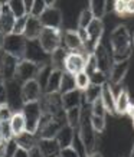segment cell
<instances>
[{
  "label": "cell",
  "instance_id": "obj_1",
  "mask_svg": "<svg viewBox=\"0 0 134 157\" xmlns=\"http://www.w3.org/2000/svg\"><path fill=\"white\" fill-rule=\"evenodd\" d=\"M110 43H111V56L113 62H123L128 61L131 56V36H130L128 29L124 25H118L113 29L110 35Z\"/></svg>",
  "mask_w": 134,
  "mask_h": 157
},
{
  "label": "cell",
  "instance_id": "obj_2",
  "mask_svg": "<svg viewBox=\"0 0 134 157\" xmlns=\"http://www.w3.org/2000/svg\"><path fill=\"white\" fill-rule=\"evenodd\" d=\"M82 113H81V123H79V138H81V143L84 146V151H85L86 157L92 154L95 151L97 147V133L95 130L92 128V123H91V105L86 104V107H82Z\"/></svg>",
  "mask_w": 134,
  "mask_h": 157
},
{
  "label": "cell",
  "instance_id": "obj_3",
  "mask_svg": "<svg viewBox=\"0 0 134 157\" xmlns=\"http://www.w3.org/2000/svg\"><path fill=\"white\" fill-rule=\"evenodd\" d=\"M67 125V115L61 113L58 115H46L42 114L40 123H39L36 137L39 138H55L56 134Z\"/></svg>",
  "mask_w": 134,
  "mask_h": 157
},
{
  "label": "cell",
  "instance_id": "obj_4",
  "mask_svg": "<svg viewBox=\"0 0 134 157\" xmlns=\"http://www.w3.org/2000/svg\"><path fill=\"white\" fill-rule=\"evenodd\" d=\"M39 43L45 52L51 55L53 51L62 46V33L61 29H51V28H43L42 33L39 36Z\"/></svg>",
  "mask_w": 134,
  "mask_h": 157
},
{
  "label": "cell",
  "instance_id": "obj_5",
  "mask_svg": "<svg viewBox=\"0 0 134 157\" xmlns=\"http://www.w3.org/2000/svg\"><path fill=\"white\" fill-rule=\"evenodd\" d=\"M22 114H23L25 121H26V131L36 134L40 118H42V109H40L39 101L25 104L22 108Z\"/></svg>",
  "mask_w": 134,
  "mask_h": 157
},
{
  "label": "cell",
  "instance_id": "obj_6",
  "mask_svg": "<svg viewBox=\"0 0 134 157\" xmlns=\"http://www.w3.org/2000/svg\"><path fill=\"white\" fill-rule=\"evenodd\" d=\"M26 43L28 40L23 38V35H13L10 33L5 38V46L3 51L7 55L17 58L19 61L25 59V51H26Z\"/></svg>",
  "mask_w": 134,
  "mask_h": 157
},
{
  "label": "cell",
  "instance_id": "obj_7",
  "mask_svg": "<svg viewBox=\"0 0 134 157\" xmlns=\"http://www.w3.org/2000/svg\"><path fill=\"white\" fill-rule=\"evenodd\" d=\"M25 59L33 62L39 67H45L51 63V55H48L43 51L39 40H28L26 51H25Z\"/></svg>",
  "mask_w": 134,
  "mask_h": 157
},
{
  "label": "cell",
  "instance_id": "obj_8",
  "mask_svg": "<svg viewBox=\"0 0 134 157\" xmlns=\"http://www.w3.org/2000/svg\"><path fill=\"white\" fill-rule=\"evenodd\" d=\"M6 84V94H7V104L13 113L22 111L23 108V98H22V84L17 79H10Z\"/></svg>",
  "mask_w": 134,
  "mask_h": 157
},
{
  "label": "cell",
  "instance_id": "obj_9",
  "mask_svg": "<svg viewBox=\"0 0 134 157\" xmlns=\"http://www.w3.org/2000/svg\"><path fill=\"white\" fill-rule=\"evenodd\" d=\"M39 105H40V109H42V114L46 115H58L61 113H65L59 92L42 94L40 100H39Z\"/></svg>",
  "mask_w": 134,
  "mask_h": 157
},
{
  "label": "cell",
  "instance_id": "obj_10",
  "mask_svg": "<svg viewBox=\"0 0 134 157\" xmlns=\"http://www.w3.org/2000/svg\"><path fill=\"white\" fill-rule=\"evenodd\" d=\"M40 68H43V67H39V65H36L33 62L22 59V61H19V63H17V69H16L14 79H17L20 84H25L26 81H30V79H36Z\"/></svg>",
  "mask_w": 134,
  "mask_h": 157
},
{
  "label": "cell",
  "instance_id": "obj_11",
  "mask_svg": "<svg viewBox=\"0 0 134 157\" xmlns=\"http://www.w3.org/2000/svg\"><path fill=\"white\" fill-rule=\"evenodd\" d=\"M94 55L97 58V68L98 71L102 72L104 75L107 76V79L110 78V72H111V68H113V56L111 53L107 51V48L102 45V42L98 45L94 51Z\"/></svg>",
  "mask_w": 134,
  "mask_h": 157
},
{
  "label": "cell",
  "instance_id": "obj_12",
  "mask_svg": "<svg viewBox=\"0 0 134 157\" xmlns=\"http://www.w3.org/2000/svg\"><path fill=\"white\" fill-rule=\"evenodd\" d=\"M86 55L82 52H69L65 61V72L77 75L79 72L85 71Z\"/></svg>",
  "mask_w": 134,
  "mask_h": 157
},
{
  "label": "cell",
  "instance_id": "obj_13",
  "mask_svg": "<svg viewBox=\"0 0 134 157\" xmlns=\"http://www.w3.org/2000/svg\"><path fill=\"white\" fill-rule=\"evenodd\" d=\"M42 94L43 90L38 82V79H30V81H26L25 84H22V98H23L25 104L39 101Z\"/></svg>",
  "mask_w": 134,
  "mask_h": 157
},
{
  "label": "cell",
  "instance_id": "obj_14",
  "mask_svg": "<svg viewBox=\"0 0 134 157\" xmlns=\"http://www.w3.org/2000/svg\"><path fill=\"white\" fill-rule=\"evenodd\" d=\"M39 20H40L43 28L61 29V26H62V12L55 6L53 7H46V10L42 13Z\"/></svg>",
  "mask_w": 134,
  "mask_h": 157
},
{
  "label": "cell",
  "instance_id": "obj_15",
  "mask_svg": "<svg viewBox=\"0 0 134 157\" xmlns=\"http://www.w3.org/2000/svg\"><path fill=\"white\" fill-rule=\"evenodd\" d=\"M17 63H19L17 58L12 56V55H7V53H3L2 63H0V76H2V79L5 82L10 81V79H14Z\"/></svg>",
  "mask_w": 134,
  "mask_h": 157
},
{
  "label": "cell",
  "instance_id": "obj_16",
  "mask_svg": "<svg viewBox=\"0 0 134 157\" xmlns=\"http://www.w3.org/2000/svg\"><path fill=\"white\" fill-rule=\"evenodd\" d=\"M62 45L68 52H82L84 53V43H82L78 30H72L68 29L62 35Z\"/></svg>",
  "mask_w": 134,
  "mask_h": 157
},
{
  "label": "cell",
  "instance_id": "obj_17",
  "mask_svg": "<svg viewBox=\"0 0 134 157\" xmlns=\"http://www.w3.org/2000/svg\"><path fill=\"white\" fill-rule=\"evenodd\" d=\"M128 68H130V59L128 61H123V62H114L113 68H111L108 82H110L111 85L121 84L123 79L125 78V75H127V72H128Z\"/></svg>",
  "mask_w": 134,
  "mask_h": 157
},
{
  "label": "cell",
  "instance_id": "obj_18",
  "mask_svg": "<svg viewBox=\"0 0 134 157\" xmlns=\"http://www.w3.org/2000/svg\"><path fill=\"white\" fill-rule=\"evenodd\" d=\"M38 148L43 157H59L61 154V147L55 138H39Z\"/></svg>",
  "mask_w": 134,
  "mask_h": 157
},
{
  "label": "cell",
  "instance_id": "obj_19",
  "mask_svg": "<svg viewBox=\"0 0 134 157\" xmlns=\"http://www.w3.org/2000/svg\"><path fill=\"white\" fill-rule=\"evenodd\" d=\"M42 30H43V26L40 23V20L38 17L29 16L28 23H26V28H25V32H23V38L26 40H38L40 33H42Z\"/></svg>",
  "mask_w": 134,
  "mask_h": 157
},
{
  "label": "cell",
  "instance_id": "obj_20",
  "mask_svg": "<svg viewBox=\"0 0 134 157\" xmlns=\"http://www.w3.org/2000/svg\"><path fill=\"white\" fill-rule=\"evenodd\" d=\"M101 101L102 105L108 114H115V95L113 92L111 84L108 81L105 84H102V90H101Z\"/></svg>",
  "mask_w": 134,
  "mask_h": 157
},
{
  "label": "cell",
  "instance_id": "obj_21",
  "mask_svg": "<svg viewBox=\"0 0 134 157\" xmlns=\"http://www.w3.org/2000/svg\"><path fill=\"white\" fill-rule=\"evenodd\" d=\"M14 22H16V17L13 16V13L10 12L9 6L5 3L3 6V10H2V14H0V32L7 36L13 32V26Z\"/></svg>",
  "mask_w": 134,
  "mask_h": 157
},
{
  "label": "cell",
  "instance_id": "obj_22",
  "mask_svg": "<svg viewBox=\"0 0 134 157\" xmlns=\"http://www.w3.org/2000/svg\"><path fill=\"white\" fill-rule=\"evenodd\" d=\"M61 100H62V107L65 111L71 108H75V107H81L82 105V92L79 90H72L69 92H65L61 95Z\"/></svg>",
  "mask_w": 134,
  "mask_h": 157
},
{
  "label": "cell",
  "instance_id": "obj_23",
  "mask_svg": "<svg viewBox=\"0 0 134 157\" xmlns=\"http://www.w3.org/2000/svg\"><path fill=\"white\" fill-rule=\"evenodd\" d=\"M74 138H75V130L71 128V127H69V125L67 124V125H65V127H63V128L56 134L55 140L58 141L59 147H61V150H62V148L72 147Z\"/></svg>",
  "mask_w": 134,
  "mask_h": 157
},
{
  "label": "cell",
  "instance_id": "obj_24",
  "mask_svg": "<svg viewBox=\"0 0 134 157\" xmlns=\"http://www.w3.org/2000/svg\"><path fill=\"white\" fill-rule=\"evenodd\" d=\"M62 76H63V71L53 69V71L51 72V76H49L48 82H46V86L43 88V94H53V92H59L61 82H62Z\"/></svg>",
  "mask_w": 134,
  "mask_h": 157
},
{
  "label": "cell",
  "instance_id": "obj_25",
  "mask_svg": "<svg viewBox=\"0 0 134 157\" xmlns=\"http://www.w3.org/2000/svg\"><path fill=\"white\" fill-rule=\"evenodd\" d=\"M13 138L20 148H25L28 151H30L33 147L38 146V137H36V134H32V133H29V131H25V133L19 134V136H16Z\"/></svg>",
  "mask_w": 134,
  "mask_h": 157
},
{
  "label": "cell",
  "instance_id": "obj_26",
  "mask_svg": "<svg viewBox=\"0 0 134 157\" xmlns=\"http://www.w3.org/2000/svg\"><path fill=\"white\" fill-rule=\"evenodd\" d=\"M68 51L63 46L58 48L56 51H53L51 53V67L53 69H59V71H63L65 72V61H67V56H68Z\"/></svg>",
  "mask_w": 134,
  "mask_h": 157
},
{
  "label": "cell",
  "instance_id": "obj_27",
  "mask_svg": "<svg viewBox=\"0 0 134 157\" xmlns=\"http://www.w3.org/2000/svg\"><path fill=\"white\" fill-rule=\"evenodd\" d=\"M130 102H131V100H130V94L127 88H121L118 95L115 97V114H125Z\"/></svg>",
  "mask_w": 134,
  "mask_h": 157
},
{
  "label": "cell",
  "instance_id": "obj_28",
  "mask_svg": "<svg viewBox=\"0 0 134 157\" xmlns=\"http://www.w3.org/2000/svg\"><path fill=\"white\" fill-rule=\"evenodd\" d=\"M10 125H12L13 137H16V136H19V134L26 131V121H25V117L22 114V111L13 113L12 118H10Z\"/></svg>",
  "mask_w": 134,
  "mask_h": 157
},
{
  "label": "cell",
  "instance_id": "obj_29",
  "mask_svg": "<svg viewBox=\"0 0 134 157\" xmlns=\"http://www.w3.org/2000/svg\"><path fill=\"white\" fill-rule=\"evenodd\" d=\"M101 90H102V85H94V84H91L84 91V95H82L84 102L88 105H92L97 100L101 98Z\"/></svg>",
  "mask_w": 134,
  "mask_h": 157
},
{
  "label": "cell",
  "instance_id": "obj_30",
  "mask_svg": "<svg viewBox=\"0 0 134 157\" xmlns=\"http://www.w3.org/2000/svg\"><path fill=\"white\" fill-rule=\"evenodd\" d=\"M81 113L82 108L81 107H75V108H71L65 111V115H67V124L74 130L79 128V123H81Z\"/></svg>",
  "mask_w": 134,
  "mask_h": 157
},
{
  "label": "cell",
  "instance_id": "obj_31",
  "mask_svg": "<svg viewBox=\"0 0 134 157\" xmlns=\"http://www.w3.org/2000/svg\"><path fill=\"white\" fill-rule=\"evenodd\" d=\"M88 9L90 12L92 13L94 16V19H98L101 20L104 16L107 14V10H105V0H91L90 3H88Z\"/></svg>",
  "mask_w": 134,
  "mask_h": 157
},
{
  "label": "cell",
  "instance_id": "obj_32",
  "mask_svg": "<svg viewBox=\"0 0 134 157\" xmlns=\"http://www.w3.org/2000/svg\"><path fill=\"white\" fill-rule=\"evenodd\" d=\"M5 3L9 6L10 12L13 13V16L16 19H20V17H23V16H28V12H26L23 0H9V2H5Z\"/></svg>",
  "mask_w": 134,
  "mask_h": 157
},
{
  "label": "cell",
  "instance_id": "obj_33",
  "mask_svg": "<svg viewBox=\"0 0 134 157\" xmlns=\"http://www.w3.org/2000/svg\"><path fill=\"white\" fill-rule=\"evenodd\" d=\"M72 90H77L75 86V76L72 74H68V72H63L62 76V82H61V88H59V94L62 95L65 92H69Z\"/></svg>",
  "mask_w": 134,
  "mask_h": 157
},
{
  "label": "cell",
  "instance_id": "obj_34",
  "mask_svg": "<svg viewBox=\"0 0 134 157\" xmlns=\"http://www.w3.org/2000/svg\"><path fill=\"white\" fill-rule=\"evenodd\" d=\"M74 76H75V86H77V90H79L81 92H84L88 86L91 85L90 75H88L85 71L79 72V74H77V75H74Z\"/></svg>",
  "mask_w": 134,
  "mask_h": 157
},
{
  "label": "cell",
  "instance_id": "obj_35",
  "mask_svg": "<svg viewBox=\"0 0 134 157\" xmlns=\"http://www.w3.org/2000/svg\"><path fill=\"white\" fill-rule=\"evenodd\" d=\"M92 20H94V16H92V13L90 12V9H84L81 13H79V17H78V28L86 29L91 25Z\"/></svg>",
  "mask_w": 134,
  "mask_h": 157
},
{
  "label": "cell",
  "instance_id": "obj_36",
  "mask_svg": "<svg viewBox=\"0 0 134 157\" xmlns=\"http://www.w3.org/2000/svg\"><path fill=\"white\" fill-rule=\"evenodd\" d=\"M53 71V68L51 67V63L49 65H45L43 68H40V71H39V74H38V82L40 84V86H42V90L46 86V82H48V79H49V76H51V72Z\"/></svg>",
  "mask_w": 134,
  "mask_h": 157
},
{
  "label": "cell",
  "instance_id": "obj_37",
  "mask_svg": "<svg viewBox=\"0 0 134 157\" xmlns=\"http://www.w3.org/2000/svg\"><path fill=\"white\" fill-rule=\"evenodd\" d=\"M46 2H43V0H35L33 2V6H32V10H30V13L29 16H33V17H40L42 13L46 10Z\"/></svg>",
  "mask_w": 134,
  "mask_h": 157
},
{
  "label": "cell",
  "instance_id": "obj_38",
  "mask_svg": "<svg viewBox=\"0 0 134 157\" xmlns=\"http://www.w3.org/2000/svg\"><path fill=\"white\" fill-rule=\"evenodd\" d=\"M95 71H98V68H97V58L94 53H88L86 55V62H85V72L88 75H92Z\"/></svg>",
  "mask_w": 134,
  "mask_h": 157
},
{
  "label": "cell",
  "instance_id": "obj_39",
  "mask_svg": "<svg viewBox=\"0 0 134 157\" xmlns=\"http://www.w3.org/2000/svg\"><path fill=\"white\" fill-rule=\"evenodd\" d=\"M91 123H92V128L95 130V133H102V131L105 130V117H97V115H92Z\"/></svg>",
  "mask_w": 134,
  "mask_h": 157
},
{
  "label": "cell",
  "instance_id": "obj_40",
  "mask_svg": "<svg viewBox=\"0 0 134 157\" xmlns=\"http://www.w3.org/2000/svg\"><path fill=\"white\" fill-rule=\"evenodd\" d=\"M28 16H23V17H20V19H16L14 22V26H13V35H23L25 32V28H26V23H28Z\"/></svg>",
  "mask_w": 134,
  "mask_h": 157
},
{
  "label": "cell",
  "instance_id": "obj_41",
  "mask_svg": "<svg viewBox=\"0 0 134 157\" xmlns=\"http://www.w3.org/2000/svg\"><path fill=\"white\" fill-rule=\"evenodd\" d=\"M12 115H13V111H12L7 102L0 104V121H10Z\"/></svg>",
  "mask_w": 134,
  "mask_h": 157
},
{
  "label": "cell",
  "instance_id": "obj_42",
  "mask_svg": "<svg viewBox=\"0 0 134 157\" xmlns=\"http://www.w3.org/2000/svg\"><path fill=\"white\" fill-rule=\"evenodd\" d=\"M91 113H92V115H97V117H105L107 111H105V108H104V105H102L101 98L97 100L95 102L91 105Z\"/></svg>",
  "mask_w": 134,
  "mask_h": 157
},
{
  "label": "cell",
  "instance_id": "obj_43",
  "mask_svg": "<svg viewBox=\"0 0 134 157\" xmlns=\"http://www.w3.org/2000/svg\"><path fill=\"white\" fill-rule=\"evenodd\" d=\"M114 12L117 16L124 17L127 16V2L124 0H115L114 2Z\"/></svg>",
  "mask_w": 134,
  "mask_h": 157
},
{
  "label": "cell",
  "instance_id": "obj_44",
  "mask_svg": "<svg viewBox=\"0 0 134 157\" xmlns=\"http://www.w3.org/2000/svg\"><path fill=\"white\" fill-rule=\"evenodd\" d=\"M2 138L6 140V141H10V140L13 138L10 121H2Z\"/></svg>",
  "mask_w": 134,
  "mask_h": 157
},
{
  "label": "cell",
  "instance_id": "obj_45",
  "mask_svg": "<svg viewBox=\"0 0 134 157\" xmlns=\"http://www.w3.org/2000/svg\"><path fill=\"white\" fill-rule=\"evenodd\" d=\"M90 79H91V84H94V85H102V84H105L108 81L107 76L100 71H95L92 75H90Z\"/></svg>",
  "mask_w": 134,
  "mask_h": 157
},
{
  "label": "cell",
  "instance_id": "obj_46",
  "mask_svg": "<svg viewBox=\"0 0 134 157\" xmlns=\"http://www.w3.org/2000/svg\"><path fill=\"white\" fill-rule=\"evenodd\" d=\"M17 148H19V146L16 144L14 138H12L10 141H7V151H6V157H13Z\"/></svg>",
  "mask_w": 134,
  "mask_h": 157
},
{
  "label": "cell",
  "instance_id": "obj_47",
  "mask_svg": "<svg viewBox=\"0 0 134 157\" xmlns=\"http://www.w3.org/2000/svg\"><path fill=\"white\" fill-rule=\"evenodd\" d=\"M59 157H79L78 151L74 147H68V148H62Z\"/></svg>",
  "mask_w": 134,
  "mask_h": 157
},
{
  "label": "cell",
  "instance_id": "obj_48",
  "mask_svg": "<svg viewBox=\"0 0 134 157\" xmlns=\"http://www.w3.org/2000/svg\"><path fill=\"white\" fill-rule=\"evenodd\" d=\"M6 151H7V141L6 140H0V157H6Z\"/></svg>",
  "mask_w": 134,
  "mask_h": 157
},
{
  "label": "cell",
  "instance_id": "obj_49",
  "mask_svg": "<svg viewBox=\"0 0 134 157\" xmlns=\"http://www.w3.org/2000/svg\"><path fill=\"white\" fill-rule=\"evenodd\" d=\"M13 157H29V151L28 150H25V148H17L16 150V153H14Z\"/></svg>",
  "mask_w": 134,
  "mask_h": 157
},
{
  "label": "cell",
  "instance_id": "obj_50",
  "mask_svg": "<svg viewBox=\"0 0 134 157\" xmlns=\"http://www.w3.org/2000/svg\"><path fill=\"white\" fill-rule=\"evenodd\" d=\"M134 14V0L127 2V16H133Z\"/></svg>",
  "mask_w": 134,
  "mask_h": 157
},
{
  "label": "cell",
  "instance_id": "obj_51",
  "mask_svg": "<svg viewBox=\"0 0 134 157\" xmlns=\"http://www.w3.org/2000/svg\"><path fill=\"white\" fill-rule=\"evenodd\" d=\"M29 157H43V156H42V153H40V150L38 148V146H36V147H33L29 151Z\"/></svg>",
  "mask_w": 134,
  "mask_h": 157
},
{
  "label": "cell",
  "instance_id": "obj_52",
  "mask_svg": "<svg viewBox=\"0 0 134 157\" xmlns=\"http://www.w3.org/2000/svg\"><path fill=\"white\" fill-rule=\"evenodd\" d=\"M125 114L130 115V117H134V102H130V105L127 107V111H125Z\"/></svg>",
  "mask_w": 134,
  "mask_h": 157
},
{
  "label": "cell",
  "instance_id": "obj_53",
  "mask_svg": "<svg viewBox=\"0 0 134 157\" xmlns=\"http://www.w3.org/2000/svg\"><path fill=\"white\" fill-rule=\"evenodd\" d=\"M105 10H107V13L111 12V10H114V2H111V0H105Z\"/></svg>",
  "mask_w": 134,
  "mask_h": 157
},
{
  "label": "cell",
  "instance_id": "obj_54",
  "mask_svg": "<svg viewBox=\"0 0 134 157\" xmlns=\"http://www.w3.org/2000/svg\"><path fill=\"white\" fill-rule=\"evenodd\" d=\"M32 6H33V2H32V0H30V2H25V7H26L28 14L30 13V10H32Z\"/></svg>",
  "mask_w": 134,
  "mask_h": 157
},
{
  "label": "cell",
  "instance_id": "obj_55",
  "mask_svg": "<svg viewBox=\"0 0 134 157\" xmlns=\"http://www.w3.org/2000/svg\"><path fill=\"white\" fill-rule=\"evenodd\" d=\"M5 35L0 32V51H3V46H5Z\"/></svg>",
  "mask_w": 134,
  "mask_h": 157
},
{
  "label": "cell",
  "instance_id": "obj_56",
  "mask_svg": "<svg viewBox=\"0 0 134 157\" xmlns=\"http://www.w3.org/2000/svg\"><path fill=\"white\" fill-rule=\"evenodd\" d=\"M88 157H102V154H101V153H98V151H94L92 154H90Z\"/></svg>",
  "mask_w": 134,
  "mask_h": 157
},
{
  "label": "cell",
  "instance_id": "obj_57",
  "mask_svg": "<svg viewBox=\"0 0 134 157\" xmlns=\"http://www.w3.org/2000/svg\"><path fill=\"white\" fill-rule=\"evenodd\" d=\"M130 157H134V144H133V148H131V151H130Z\"/></svg>",
  "mask_w": 134,
  "mask_h": 157
},
{
  "label": "cell",
  "instance_id": "obj_58",
  "mask_svg": "<svg viewBox=\"0 0 134 157\" xmlns=\"http://www.w3.org/2000/svg\"><path fill=\"white\" fill-rule=\"evenodd\" d=\"M3 6H5V3H3V2H0V14H2V10H3Z\"/></svg>",
  "mask_w": 134,
  "mask_h": 157
},
{
  "label": "cell",
  "instance_id": "obj_59",
  "mask_svg": "<svg viewBox=\"0 0 134 157\" xmlns=\"http://www.w3.org/2000/svg\"><path fill=\"white\" fill-rule=\"evenodd\" d=\"M0 140H2V121H0Z\"/></svg>",
  "mask_w": 134,
  "mask_h": 157
},
{
  "label": "cell",
  "instance_id": "obj_60",
  "mask_svg": "<svg viewBox=\"0 0 134 157\" xmlns=\"http://www.w3.org/2000/svg\"><path fill=\"white\" fill-rule=\"evenodd\" d=\"M131 45H133V48H134V33H133V38H131Z\"/></svg>",
  "mask_w": 134,
  "mask_h": 157
},
{
  "label": "cell",
  "instance_id": "obj_61",
  "mask_svg": "<svg viewBox=\"0 0 134 157\" xmlns=\"http://www.w3.org/2000/svg\"><path fill=\"white\" fill-rule=\"evenodd\" d=\"M131 123H133V128H134V117H131Z\"/></svg>",
  "mask_w": 134,
  "mask_h": 157
}]
</instances>
